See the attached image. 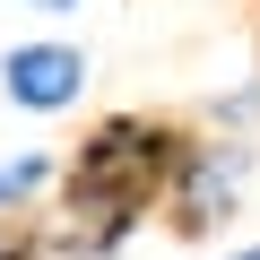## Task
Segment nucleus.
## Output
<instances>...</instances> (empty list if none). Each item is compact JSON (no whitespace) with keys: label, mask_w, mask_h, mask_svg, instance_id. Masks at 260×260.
I'll return each mask as SVG.
<instances>
[{"label":"nucleus","mask_w":260,"mask_h":260,"mask_svg":"<svg viewBox=\"0 0 260 260\" xmlns=\"http://www.w3.org/2000/svg\"><path fill=\"white\" fill-rule=\"evenodd\" d=\"M174 165H182V139L165 121H104L95 139L78 148V165H70V200L78 208H104V234L121 243L130 225H139L156 174H174Z\"/></svg>","instance_id":"obj_1"},{"label":"nucleus","mask_w":260,"mask_h":260,"mask_svg":"<svg viewBox=\"0 0 260 260\" xmlns=\"http://www.w3.org/2000/svg\"><path fill=\"white\" fill-rule=\"evenodd\" d=\"M0 87H9V104H26V113H61L87 87V52L78 44H18L9 61H0Z\"/></svg>","instance_id":"obj_2"},{"label":"nucleus","mask_w":260,"mask_h":260,"mask_svg":"<svg viewBox=\"0 0 260 260\" xmlns=\"http://www.w3.org/2000/svg\"><path fill=\"white\" fill-rule=\"evenodd\" d=\"M243 165L251 148L243 139H208V148H182V225H225L234 217V191H243Z\"/></svg>","instance_id":"obj_3"},{"label":"nucleus","mask_w":260,"mask_h":260,"mask_svg":"<svg viewBox=\"0 0 260 260\" xmlns=\"http://www.w3.org/2000/svg\"><path fill=\"white\" fill-rule=\"evenodd\" d=\"M35 182H44V156H18V165H0V208H18Z\"/></svg>","instance_id":"obj_4"},{"label":"nucleus","mask_w":260,"mask_h":260,"mask_svg":"<svg viewBox=\"0 0 260 260\" xmlns=\"http://www.w3.org/2000/svg\"><path fill=\"white\" fill-rule=\"evenodd\" d=\"M26 9H52V18H70V9H78V0H26Z\"/></svg>","instance_id":"obj_5"},{"label":"nucleus","mask_w":260,"mask_h":260,"mask_svg":"<svg viewBox=\"0 0 260 260\" xmlns=\"http://www.w3.org/2000/svg\"><path fill=\"white\" fill-rule=\"evenodd\" d=\"M234 260H260V243H251V251H234Z\"/></svg>","instance_id":"obj_6"}]
</instances>
